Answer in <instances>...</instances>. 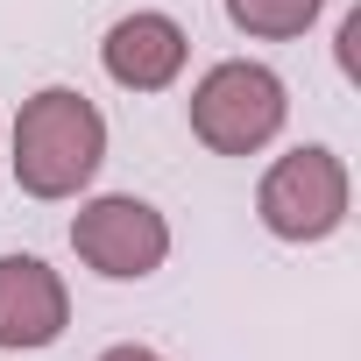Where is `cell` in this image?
<instances>
[{"label": "cell", "mask_w": 361, "mask_h": 361, "mask_svg": "<svg viewBox=\"0 0 361 361\" xmlns=\"http://www.w3.org/2000/svg\"><path fill=\"white\" fill-rule=\"evenodd\" d=\"M255 213L276 241H326L347 220V163L333 149H319V142L276 156L262 192H255Z\"/></svg>", "instance_id": "obj_3"}, {"label": "cell", "mask_w": 361, "mask_h": 361, "mask_svg": "<svg viewBox=\"0 0 361 361\" xmlns=\"http://www.w3.org/2000/svg\"><path fill=\"white\" fill-rule=\"evenodd\" d=\"M99 361H163V354H156V347H106Z\"/></svg>", "instance_id": "obj_8"}, {"label": "cell", "mask_w": 361, "mask_h": 361, "mask_svg": "<svg viewBox=\"0 0 361 361\" xmlns=\"http://www.w3.org/2000/svg\"><path fill=\"white\" fill-rule=\"evenodd\" d=\"M283 106H290L283 99V78L269 64L234 57V64H213L199 78V92H192V135L213 156H255L262 142H276Z\"/></svg>", "instance_id": "obj_2"}, {"label": "cell", "mask_w": 361, "mask_h": 361, "mask_svg": "<svg viewBox=\"0 0 361 361\" xmlns=\"http://www.w3.org/2000/svg\"><path fill=\"white\" fill-rule=\"evenodd\" d=\"M71 248H78L85 269H99V276H114V283H135V276H156V269H163V255H170V220H163L149 199L114 192V199L78 206Z\"/></svg>", "instance_id": "obj_4"}, {"label": "cell", "mask_w": 361, "mask_h": 361, "mask_svg": "<svg viewBox=\"0 0 361 361\" xmlns=\"http://www.w3.org/2000/svg\"><path fill=\"white\" fill-rule=\"evenodd\" d=\"M185 50L192 43H185V29L170 15H121L106 29V43H99V64L128 92H163L177 71H185Z\"/></svg>", "instance_id": "obj_6"}, {"label": "cell", "mask_w": 361, "mask_h": 361, "mask_svg": "<svg viewBox=\"0 0 361 361\" xmlns=\"http://www.w3.org/2000/svg\"><path fill=\"white\" fill-rule=\"evenodd\" d=\"M106 163V121L78 85H43L15 114V185L29 199H78Z\"/></svg>", "instance_id": "obj_1"}, {"label": "cell", "mask_w": 361, "mask_h": 361, "mask_svg": "<svg viewBox=\"0 0 361 361\" xmlns=\"http://www.w3.org/2000/svg\"><path fill=\"white\" fill-rule=\"evenodd\" d=\"M71 326L64 276L36 255H0V347H50Z\"/></svg>", "instance_id": "obj_5"}, {"label": "cell", "mask_w": 361, "mask_h": 361, "mask_svg": "<svg viewBox=\"0 0 361 361\" xmlns=\"http://www.w3.org/2000/svg\"><path fill=\"white\" fill-rule=\"evenodd\" d=\"M326 0H227V22L241 36H262V43H290L319 22Z\"/></svg>", "instance_id": "obj_7"}]
</instances>
